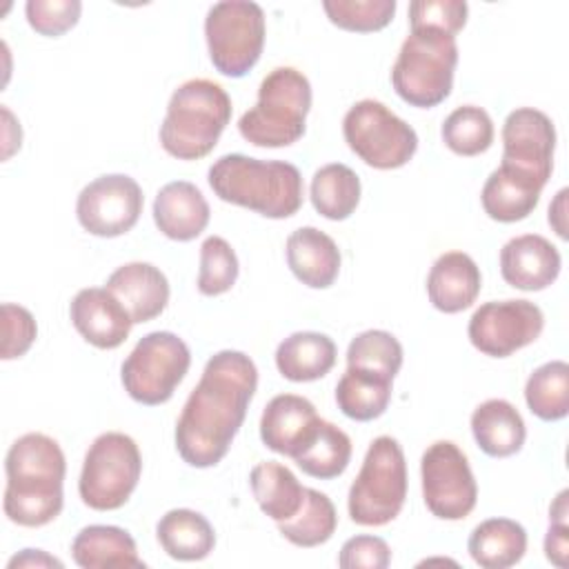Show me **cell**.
<instances>
[{"instance_id":"obj_1","label":"cell","mask_w":569,"mask_h":569,"mask_svg":"<svg viewBox=\"0 0 569 569\" xmlns=\"http://www.w3.org/2000/svg\"><path fill=\"white\" fill-rule=\"evenodd\" d=\"M256 387L258 369L247 353L224 349L207 360L176 425V449L187 465L207 469L227 456Z\"/></svg>"},{"instance_id":"obj_2","label":"cell","mask_w":569,"mask_h":569,"mask_svg":"<svg viewBox=\"0 0 569 569\" xmlns=\"http://www.w3.org/2000/svg\"><path fill=\"white\" fill-rule=\"evenodd\" d=\"M4 516L20 527H44L62 511L67 462L60 445L44 433H24L4 458Z\"/></svg>"},{"instance_id":"obj_3","label":"cell","mask_w":569,"mask_h":569,"mask_svg":"<svg viewBox=\"0 0 569 569\" xmlns=\"http://www.w3.org/2000/svg\"><path fill=\"white\" fill-rule=\"evenodd\" d=\"M207 180L220 200L264 218L282 220L302 207V176L284 160L227 153L209 167Z\"/></svg>"},{"instance_id":"obj_4","label":"cell","mask_w":569,"mask_h":569,"mask_svg":"<svg viewBox=\"0 0 569 569\" xmlns=\"http://www.w3.org/2000/svg\"><path fill=\"white\" fill-rule=\"evenodd\" d=\"M229 120L231 98L218 82L187 80L169 98L160 144L178 160H200L213 151Z\"/></svg>"},{"instance_id":"obj_5","label":"cell","mask_w":569,"mask_h":569,"mask_svg":"<svg viewBox=\"0 0 569 569\" xmlns=\"http://www.w3.org/2000/svg\"><path fill=\"white\" fill-rule=\"evenodd\" d=\"M311 109V84L293 67H276L260 87L256 104L238 120L240 136L256 147H289L305 136Z\"/></svg>"},{"instance_id":"obj_6","label":"cell","mask_w":569,"mask_h":569,"mask_svg":"<svg viewBox=\"0 0 569 569\" xmlns=\"http://www.w3.org/2000/svg\"><path fill=\"white\" fill-rule=\"evenodd\" d=\"M456 64V36L433 27H418L411 29L398 51L391 67V84L407 104L429 109L451 93Z\"/></svg>"},{"instance_id":"obj_7","label":"cell","mask_w":569,"mask_h":569,"mask_svg":"<svg viewBox=\"0 0 569 569\" xmlns=\"http://www.w3.org/2000/svg\"><path fill=\"white\" fill-rule=\"evenodd\" d=\"M407 498V462L400 442L378 436L349 489V518L362 527H382L398 518Z\"/></svg>"},{"instance_id":"obj_8","label":"cell","mask_w":569,"mask_h":569,"mask_svg":"<svg viewBox=\"0 0 569 569\" xmlns=\"http://www.w3.org/2000/svg\"><path fill=\"white\" fill-rule=\"evenodd\" d=\"M142 456L136 440L120 431L100 433L87 449L78 493L89 509H120L138 487Z\"/></svg>"},{"instance_id":"obj_9","label":"cell","mask_w":569,"mask_h":569,"mask_svg":"<svg viewBox=\"0 0 569 569\" xmlns=\"http://www.w3.org/2000/svg\"><path fill=\"white\" fill-rule=\"evenodd\" d=\"M204 38L213 67L227 78H242L260 60L264 11L251 0L216 2L204 18Z\"/></svg>"},{"instance_id":"obj_10","label":"cell","mask_w":569,"mask_h":569,"mask_svg":"<svg viewBox=\"0 0 569 569\" xmlns=\"http://www.w3.org/2000/svg\"><path fill=\"white\" fill-rule=\"evenodd\" d=\"M191 365V351L171 331H151L138 340L120 367L124 391L140 405L167 402Z\"/></svg>"},{"instance_id":"obj_11","label":"cell","mask_w":569,"mask_h":569,"mask_svg":"<svg viewBox=\"0 0 569 569\" xmlns=\"http://www.w3.org/2000/svg\"><path fill=\"white\" fill-rule=\"evenodd\" d=\"M342 136L349 149L373 169L405 167L416 149L418 133L378 100H360L342 118Z\"/></svg>"},{"instance_id":"obj_12","label":"cell","mask_w":569,"mask_h":569,"mask_svg":"<svg viewBox=\"0 0 569 569\" xmlns=\"http://www.w3.org/2000/svg\"><path fill=\"white\" fill-rule=\"evenodd\" d=\"M422 500L440 520L467 518L478 500V485L465 451L451 440L429 445L420 460Z\"/></svg>"},{"instance_id":"obj_13","label":"cell","mask_w":569,"mask_h":569,"mask_svg":"<svg viewBox=\"0 0 569 569\" xmlns=\"http://www.w3.org/2000/svg\"><path fill=\"white\" fill-rule=\"evenodd\" d=\"M545 327V316L529 300H491L469 318L471 345L491 358H507L531 345Z\"/></svg>"},{"instance_id":"obj_14","label":"cell","mask_w":569,"mask_h":569,"mask_svg":"<svg viewBox=\"0 0 569 569\" xmlns=\"http://www.w3.org/2000/svg\"><path fill=\"white\" fill-rule=\"evenodd\" d=\"M140 184L124 173H107L91 180L76 202V216L84 231L98 238H116L133 229L142 213Z\"/></svg>"},{"instance_id":"obj_15","label":"cell","mask_w":569,"mask_h":569,"mask_svg":"<svg viewBox=\"0 0 569 569\" xmlns=\"http://www.w3.org/2000/svg\"><path fill=\"white\" fill-rule=\"evenodd\" d=\"M556 127L551 118L533 107L513 109L502 124V164L549 182L553 171Z\"/></svg>"},{"instance_id":"obj_16","label":"cell","mask_w":569,"mask_h":569,"mask_svg":"<svg viewBox=\"0 0 569 569\" xmlns=\"http://www.w3.org/2000/svg\"><path fill=\"white\" fill-rule=\"evenodd\" d=\"M76 331L98 349L120 347L131 331V316L107 287L80 289L69 307Z\"/></svg>"},{"instance_id":"obj_17","label":"cell","mask_w":569,"mask_h":569,"mask_svg":"<svg viewBox=\"0 0 569 569\" xmlns=\"http://www.w3.org/2000/svg\"><path fill=\"white\" fill-rule=\"evenodd\" d=\"M560 251L538 233L516 236L500 249V273L520 291H542L560 273Z\"/></svg>"},{"instance_id":"obj_18","label":"cell","mask_w":569,"mask_h":569,"mask_svg":"<svg viewBox=\"0 0 569 569\" xmlns=\"http://www.w3.org/2000/svg\"><path fill=\"white\" fill-rule=\"evenodd\" d=\"M311 400L296 393L273 396L260 418V440L267 449L293 458L320 425Z\"/></svg>"},{"instance_id":"obj_19","label":"cell","mask_w":569,"mask_h":569,"mask_svg":"<svg viewBox=\"0 0 569 569\" xmlns=\"http://www.w3.org/2000/svg\"><path fill=\"white\" fill-rule=\"evenodd\" d=\"M127 309L133 325L158 318L169 302V280L151 262H127L104 284Z\"/></svg>"},{"instance_id":"obj_20","label":"cell","mask_w":569,"mask_h":569,"mask_svg":"<svg viewBox=\"0 0 569 569\" xmlns=\"http://www.w3.org/2000/svg\"><path fill=\"white\" fill-rule=\"evenodd\" d=\"M209 202L202 191L187 180L167 182L153 200V222L171 240L189 242L209 224Z\"/></svg>"},{"instance_id":"obj_21","label":"cell","mask_w":569,"mask_h":569,"mask_svg":"<svg viewBox=\"0 0 569 569\" xmlns=\"http://www.w3.org/2000/svg\"><path fill=\"white\" fill-rule=\"evenodd\" d=\"M480 287V269L473 258L462 251L442 253L427 276L429 302L442 313H458L469 309L476 302Z\"/></svg>"},{"instance_id":"obj_22","label":"cell","mask_w":569,"mask_h":569,"mask_svg":"<svg viewBox=\"0 0 569 569\" xmlns=\"http://www.w3.org/2000/svg\"><path fill=\"white\" fill-rule=\"evenodd\" d=\"M542 182L525 171L502 164L487 178L480 202L485 213L498 222L525 220L540 202Z\"/></svg>"},{"instance_id":"obj_23","label":"cell","mask_w":569,"mask_h":569,"mask_svg":"<svg viewBox=\"0 0 569 569\" xmlns=\"http://www.w3.org/2000/svg\"><path fill=\"white\" fill-rule=\"evenodd\" d=\"M287 264L311 289H327L340 273V249L316 227H300L287 238Z\"/></svg>"},{"instance_id":"obj_24","label":"cell","mask_w":569,"mask_h":569,"mask_svg":"<svg viewBox=\"0 0 569 569\" xmlns=\"http://www.w3.org/2000/svg\"><path fill=\"white\" fill-rule=\"evenodd\" d=\"M73 562L82 569H144L131 533L116 525H89L71 542Z\"/></svg>"},{"instance_id":"obj_25","label":"cell","mask_w":569,"mask_h":569,"mask_svg":"<svg viewBox=\"0 0 569 569\" xmlns=\"http://www.w3.org/2000/svg\"><path fill=\"white\" fill-rule=\"evenodd\" d=\"M471 433L487 456L507 458L522 449L527 427L520 411L509 400L491 398L473 409Z\"/></svg>"},{"instance_id":"obj_26","label":"cell","mask_w":569,"mask_h":569,"mask_svg":"<svg viewBox=\"0 0 569 569\" xmlns=\"http://www.w3.org/2000/svg\"><path fill=\"white\" fill-rule=\"evenodd\" d=\"M336 342L320 331H296L276 349V367L291 382H311L327 376L336 365Z\"/></svg>"},{"instance_id":"obj_27","label":"cell","mask_w":569,"mask_h":569,"mask_svg":"<svg viewBox=\"0 0 569 569\" xmlns=\"http://www.w3.org/2000/svg\"><path fill=\"white\" fill-rule=\"evenodd\" d=\"M156 538L173 560H204L216 547L211 522L193 509H171L156 525Z\"/></svg>"},{"instance_id":"obj_28","label":"cell","mask_w":569,"mask_h":569,"mask_svg":"<svg viewBox=\"0 0 569 569\" xmlns=\"http://www.w3.org/2000/svg\"><path fill=\"white\" fill-rule=\"evenodd\" d=\"M469 556L482 569H507L522 560L527 531L511 518L482 520L469 536Z\"/></svg>"},{"instance_id":"obj_29","label":"cell","mask_w":569,"mask_h":569,"mask_svg":"<svg viewBox=\"0 0 569 569\" xmlns=\"http://www.w3.org/2000/svg\"><path fill=\"white\" fill-rule=\"evenodd\" d=\"M249 485L260 511L273 522L296 516L305 498V487L293 471L276 460L258 462L249 473Z\"/></svg>"},{"instance_id":"obj_30","label":"cell","mask_w":569,"mask_h":569,"mask_svg":"<svg viewBox=\"0 0 569 569\" xmlns=\"http://www.w3.org/2000/svg\"><path fill=\"white\" fill-rule=\"evenodd\" d=\"M391 382L393 378L389 376L369 369L347 367L336 385L338 409L347 418L358 422L376 420L387 411L391 402Z\"/></svg>"},{"instance_id":"obj_31","label":"cell","mask_w":569,"mask_h":569,"mask_svg":"<svg viewBox=\"0 0 569 569\" xmlns=\"http://www.w3.org/2000/svg\"><path fill=\"white\" fill-rule=\"evenodd\" d=\"M351 438L333 422L320 420L311 438L293 456V462L302 469V473L311 478L331 480L345 473L351 460Z\"/></svg>"},{"instance_id":"obj_32","label":"cell","mask_w":569,"mask_h":569,"mask_svg":"<svg viewBox=\"0 0 569 569\" xmlns=\"http://www.w3.org/2000/svg\"><path fill=\"white\" fill-rule=\"evenodd\" d=\"M309 198L322 218L347 220L360 202V178L342 162L325 164L311 178Z\"/></svg>"},{"instance_id":"obj_33","label":"cell","mask_w":569,"mask_h":569,"mask_svg":"<svg viewBox=\"0 0 569 569\" xmlns=\"http://www.w3.org/2000/svg\"><path fill=\"white\" fill-rule=\"evenodd\" d=\"M284 540L296 547H318L325 545L338 525V513L331 498L318 489L305 487V498L296 516L284 522H276Z\"/></svg>"},{"instance_id":"obj_34","label":"cell","mask_w":569,"mask_h":569,"mask_svg":"<svg viewBox=\"0 0 569 569\" xmlns=\"http://www.w3.org/2000/svg\"><path fill=\"white\" fill-rule=\"evenodd\" d=\"M525 400L529 411L540 420H562L569 413V365L565 360L540 365L527 378Z\"/></svg>"},{"instance_id":"obj_35","label":"cell","mask_w":569,"mask_h":569,"mask_svg":"<svg viewBox=\"0 0 569 569\" xmlns=\"http://www.w3.org/2000/svg\"><path fill=\"white\" fill-rule=\"evenodd\" d=\"M442 142L458 156L471 158L485 153L493 142L491 116L476 104H462L453 109L440 129Z\"/></svg>"},{"instance_id":"obj_36","label":"cell","mask_w":569,"mask_h":569,"mask_svg":"<svg viewBox=\"0 0 569 569\" xmlns=\"http://www.w3.org/2000/svg\"><path fill=\"white\" fill-rule=\"evenodd\" d=\"M402 345L398 338L382 329H369L358 333L347 347V367L369 369L389 378L402 367Z\"/></svg>"},{"instance_id":"obj_37","label":"cell","mask_w":569,"mask_h":569,"mask_svg":"<svg viewBox=\"0 0 569 569\" xmlns=\"http://www.w3.org/2000/svg\"><path fill=\"white\" fill-rule=\"evenodd\" d=\"M322 9L331 24L345 31H380L396 13V0H325Z\"/></svg>"},{"instance_id":"obj_38","label":"cell","mask_w":569,"mask_h":569,"mask_svg":"<svg viewBox=\"0 0 569 569\" xmlns=\"http://www.w3.org/2000/svg\"><path fill=\"white\" fill-rule=\"evenodd\" d=\"M238 258L231 244L220 236H209L200 244L198 291L202 296H220L229 291L238 280Z\"/></svg>"},{"instance_id":"obj_39","label":"cell","mask_w":569,"mask_h":569,"mask_svg":"<svg viewBox=\"0 0 569 569\" xmlns=\"http://www.w3.org/2000/svg\"><path fill=\"white\" fill-rule=\"evenodd\" d=\"M80 0H29L24 4L27 22L40 36L58 38L80 20Z\"/></svg>"},{"instance_id":"obj_40","label":"cell","mask_w":569,"mask_h":569,"mask_svg":"<svg viewBox=\"0 0 569 569\" xmlns=\"http://www.w3.org/2000/svg\"><path fill=\"white\" fill-rule=\"evenodd\" d=\"M469 7L465 0H413L409 4L411 29L433 27L456 36L467 22Z\"/></svg>"},{"instance_id":"obj_41","label":"cell","mask_w":569,"mask_h":569,"mask_svg":"<svg viewBox=\"0 0 569 569\" xmlns=\"http://www.w3.org/2000/svg\"><path fill=\"white\" fill-rule=\"evenodd\" d=\"M38 336L36 320L29 309L4 302L2 305V360L24 356Z\"/></svg>"},{"instance_id":"obj_42","label":"cell","mask_w":569,"mask_h":569,"mask_svg":"<svg viewBox=\"0 0 569 569\" xmlns=\"http://www.w3.org/2000/svg\"><path fill=\"white\" fill-rule=\"evenodd\" d=\"M391 562L389 545L378 536H353L340 547L342 569H385Z\"/></svg>"},{"instance_id":"obj_43","label":"cell","mask_w":569,"mask_h":569,"mask_svg":"<svg viewBox=\"0 0 569 569\" xmlns=\"http://www.w3.org/2000/svg\"><path fill=\"white\" fill-rule=\"evenodd\" d=\"M569 553V522H549L545 536V556L556 567H567Z\"/></svg>"},{"instance_id":"obj_44","label":"cell","mask_w":569,"mask_h":569,"mask_svg":"<svg viewBox=\"0 0 569 569\" xmlns=\"http://www.w3.org/2000/svg\"><path fill=\"white\" fill-rule=\"evenodd\" d=\"M7 567L9 569H16V567H58V569H62V562L42 549H22L18 556H13L7 562Z\"/></svg>"},{"instance_id":"obj_45","label":"cell","mask_w":569,"mask_h":569,"mask_svg":"<svg viewBox=\"0 0 569 569\" xmlns=\"http://www.w3.org/2000/svg\"><path fill=\"white\" fill-rule=\"evenodd\" d=\"M567 189H560L549 204V224L565 240L567 238Z\"/></svg>"},{"instance_id":"obj_46","label":"cell","mask_w":569,"mask_h":569,"mask_svg":"<svg viewBox=\"0 0 569 569\" xmlns=\"http://www.w3.org/2000/svg\"><path fill=\"white\" fill-rule=\"evenodd\" d=\"M2 118H4V153H2V158L7 160L16 149H20L22 131H20V122L13 120V116L7 107H2Z\"/></svg>"},{"instance_id":"obj_47","label":"cell","mask_w":569,"mask_h":569,"mask_svg":"<svg viewBox=\"0 0 569 569\" xmlns=\"http://www.w3.org/2000/svg\"><path fill=\"white\" fill-rule=\"evenodd\" d=\"M567 496H569L567 489H562V491L556 496L553 505L549 507V522H569V520H567V516H569Z\"/></svg>"}]
</instances>
